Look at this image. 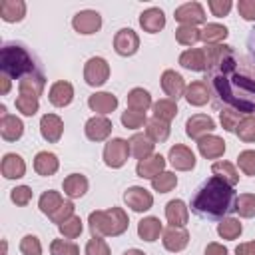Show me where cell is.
Returning a JSON list of instances; mask_svg holds the SVG:
<instances>
[{
	"instance_id": "5bb4252c",
	"label": "cell",
	"mask_w": 255,
	"mask_h": 255,
	"mask_svg": "<svg viewBox=\"0 0 255 255\" xmlns=\"http://www.w3.org/2000/svg\"><path fill=\"white\" fill-rule=\"evenodd\" d=\"M70 100H72V88H70V84L60 82V84H56L52 88V102L56 106H66Z\"/></svg>"
},
{
	"instance_id": "9a60e30c",
	"label": "cell",
	"mask_w": 255,
	"mask_h": 255,
	"mask_svg": "<svg viewBox=\"0 0 255 255\" xmlns=\"http://www.w3.org/2000/svg\"><path fill=\"white\" fill-rule=\"evenodd\" d=\"M4 173L6 177H20L24 173V163L18 155H6L4 157Z\"/></svg>"
},
{
	"instance_id": "7bdbcfd3",
	"label": "cell",
	"mask_w": 255,
	"mask_h": 255,
	"mask_svg": "<svg viewBox=\"0 0 255 255\" xmlns=\"http://www.w3.org/2000/svg\"><path fill=\"white\" fill-rule=\"evenodd\" d=\"M28 197H30V189H28V187H18V189L12 191V199H14L16 203H26Z\"/></svg>"
},
{
	"instance_id": "e0dca14e",
	"label": "cell",
	"mask_w": 255,
	"mask_h": 255,
	"mask_svg": "<svg viewBox=\"0 0 255 255\" xmlns=\"http://www.w3.org/2000/svg\"><path fill=\"white\" fill-rule=\"evenodd\" d=\"M199 149H201L203 155L215 157V155H219V153L225 149V145H223V141H221L219 137H209V139H201Z\"/></svg>"
},
{
	"instance_id": "5b68a950",
	"label": "cell",
	"mask_w": 255,
	"mask_h": 255,
	"mask_svg": "<svg viewBox=\"0 0 255 255\" xmlns=\"http://www.w3.org/2000/svg\"><path fill=\"white\" fill-rule=\"evenodd\" d=\"M135 48H137V36L133 34V30H129V28L120 30L118 36H116V50H118V54L128 56V54H133Z\"/></svg>"
},
{
	"instance_id": "f546056e",
	"label": "cell",
	"mask_w": 255,
	"mask_h": 255,
	"mask_svg": "<svg viewBox=\"0 0 255 255\" xmlns=\"http://www.w3.org/2000/svg\"><path fill=\"white\" fill-rule=\"evenodd\" d=\"M219 233L231 239V237H235L237 233H241V225H239L237 221H233V219H231V221H225V223L219 225Z\"/></svg>"
},
{
	"instance_id": "484cf974",
	"label": "cell",
	"mask_w": 255,
	"mask_h": 255,
	"mask_svg": "<svg viewBox=\"0 0 255 255\" xmlns=\"http://www.w3.org/2000/svg\"><path fill=\"white\" fill-rule=\"evenodd\" d=\"M203 40H207V42H211V40H219V38H225L227 36V30L223 28V26H215V24H209V26H205V30H203Z\"/></svg>"
},
{
	"instance_id": "603a6c76",
	"label": "cell",
	"mask_w": 255,
	"mask_h": 255,
	"mask_svg": "<svg viewBox=\"0 0 255 255\" xmlns=\"http://www.w3.org/2000/svg\"><path fill=\"white\" fill-rule=\"evenodd\" d=\"M167 217L171 223H183L185 221V207L181 201H169L167 205Z\"/></svg>"
},
{
	"instance_id": "ee69618b",
	"label": "cell",
	"mask_w": 255,
	"mask_h": 255,
	"mask_svg": "<svg viewBox=\"0 0 255 255\" xmlns=\"http://www.w3.org/2000/svg\"><path fill=\"white\" fill-rule=\"evenodd\" d=\"M205 255H227V251L219 245H209V249L205 251Z\"/></svg>"
},
{
	"instance_id": "83f0119b",
	"label": "cell",
	"mask_w": 255,
	"mask_h": 255,
	"mask_svg": "<svg viewBox=\"0 0 255 255\" xmlns=\"http://www.w3.org/2000/svg\"><path fill=\"white\" fill-rule=\"evenodd\" d=\"M151 145H153V143H149L143 135H135V137L131 139V147H133V153H135V155H141V153L151 151Z\"/></svg>"
},
{
	"instance_id": "7402d4cb",
	"label": "cell",
	"mask_w": 255,
	"mask_h": 255,
	"mask_svg": "<svg viewBox=\"0 0 255 255\" xmlns=\"http://www.w3.org/2000/svg\"><path fill=\"white\" fill-rule=\"evenodd\" d=\"M84 189H86V179L80 177V175H74L66 181V193L70 197H80L84 195Z\"/></svg>"
},
{
	"instance_id": "30bf717a",
	"label": "cell",
	"mask_w": 255,
	"mask_h": 255,
	"mask_svg": "<svg viewBox=\"0 0 255 255\" xmlns=\"http://www.w3.org/2000/svg\"><path fill=\"white\" fill-rule=\"evenodd\" d=\"M126 201H128L135 211L149 209V205H151V197L145 193V189H139V187H131V189L126 193Z\"/></svg>"
},
{
	"instance_id": "d4e9b609",
	"label": "cell",
	"mask_w": 255,
	"mask_h": 255,
	"mask_svg": "<svg viewBox=\"0 0 255 255\" xmlns=\"http://www.w3.org/2000/svg\"><path fill=\"white\" fill-rule=\"evenodd\" d=\"M205 96H207V92H205V86L203 84H193L189 88V92H187V100L191 104H203L207 100Z\"/></svg>"
},
{
	"instance_id": "836d02e7",
	"label": "cell",
	"mask_w": 255,
	"mask_h": 255,
	"mask_svg": "<svg viewBox=\"0 0 255 255\" xmlns=\"http://www.w3.org/2000/svg\"><path fill=\"white\" fill-rule=\"evenodd\" d=\"M22 251L26 253V255H40V245H38V241H36V237H24V241H22Z\"/></svg>"
},
{
	"instance_id": "8992f818",
	"label": "cell",
	"mask_w": 255,
	"mask_h": 255,
	"mask_svg": "<svg viewBox=\"0 0 255 255\" xmlns=\"http://www.w3.org/2000/svg\"><path fill=\"white\" fill-rule=\"evenodd\" d=\"M175 18L181 20V22L195 24V22H203L205 14H203V8L197 2H189V4H183V6H179L175 10Z\"/></svg>"
},
{
	"instance_id": "4dcf8cb0",
	"label": "cell",
	"mask_w": 255,
	"mask_h": 255,
	"mask_svg": "<svg viewBox=\"0 0 255 255\" xmlns=\"http://www.w3.org/2000/svg\"><path fill=\"white\" fill-rule=\"evenodd\" d=\"M171 185H175V175L171 173H163L159 179H153V187L157 191H167Z\"/></svg>"
},
{
	"instance_id": "f1b7e54d",
	"label": "cell",
	"mask_w": 255,
	"mask_h": 255,
	"mask_svg": "<svg viewBox=\"0 0 255 255\" xmlns=\"http://www.w3.org/2000/svg\"><path fill=\"white\" fill-rule=\"evenodd\" d=\"M129 104L143 110V108L149 104V94H147V92H141V90H133L131 96H129Z\"/></svg>"
},
{
	"instance_id": "277c9868",
	"label": "cell",
	"mask_w": 255,
	"mask_h": 255,
	"mask_svg": "<svg viewBox=\"0 0 255 255\" xmlns=\"http://www.w3.org/2000/svg\"><path fill=\"white\" fill-rule=\"evenodd\" d=\"M100 14L94 12V10H84V12H78L76 18H74V28L82 34H92L100 28Z\"/></svg>"
},
{
	"instance_id": "ffe728a7",
	"label": "cell",
	"mask_w": 255,
	"mask_h": 255,
	"mask_svg": "<svg viewBox=\"0 0 255 255\" xmlns=\"http://www.w3.org/2000/svg\"><path fill=\"white\" fill-rule=\"evenodd\" d=\"M181 64H183L185 68H191V70H201V68L205 66V62H203V54H201L199 50L185 52V54L181 56Z\"/></svg>"
},
{
	"instance_id": "2e32d148",
	"label": "cell",
	"mask_w": 255,
	"mask_h": 255,
	"mask_svg": "<svg viewBox=\"0 0 255 255\" xmlns=\"http://www.w3.org/2000/svg\"><path fill=\"white\" fill-rule=\"evenodd\" d=\"M163 88L167 90V94H169L171 98H179L181 88H183L181 78H179L177 74H173V72H165V74H163Z\"/></svg>"
},
{
	"instance_id": "d590c367",
	"label": "cell",
	"mask_w": 255,
	"mask_h": 255,
	"mask_svg": "<svg viewBox=\"0 0 255 255\" xmlns=\"http://www.w3.org/2000/svg\"><path fill=\"white\" fill-rule=\"evenodd\" d=\"M237 112H233V110H225V112H221V124H223V128L225 129H229V131H233L235 129V120H237Z\"/></svg>"
},
{
	"instance_id": "ba28073f",
	"label": "cell",
	"mask_w": 255,
	"mask_h": 255,
	"mask_svg": "<svg viewBox=\"0 0 255 255\" xmlns=\"http://www.w3.org/2000/svg\"><path fill=\"white\" fill-rule=\"evenodd\" d=\"M88 70H86V78H88V82L92 84V86H98V84H102L104 80H106V76L104 74H108V68H106V62L102 60V58H92L90 62H88Z\"/></svg>"
},
{
	"instance_id": "3957f363",
	"label": "cell",
	"mask_w": 255,
	"mask_h": 255,
	"mask_svg": "<svg viewBox=\"0 0 255 255\" xmlns=\"http://www.w3.org/2000/svg\"><path fill=\"white\" fill-rule=\"evenodd\" d=\"M0 68L6 76L20 80V88L28 86L30 82L38 88L44 86V72L40 60L22 42H4L0 52Z\"/></svg>"
},
{
	"instance_id": "7a4b0ae2",
	"label": "cell",
	"mask_w": 255,
	"mask_h": 255,
	"mask_svg": "<svg viewBox=\"0 0 255 255\" xmlns=\"http://www.w3.org/2000/svg\"><path fill=\"white\" fill-rule=\"evenodd\" d=\"M189 207L201 219L221 221L237 209V193L227 179L211 175L195 187Z\"/></svg>"
},
{
	"instance_id": "1f68e13d",
	"label": "cell",
	"mask_w": 255,
	"mask_h": 255,
	"mask_svg": "<svg viewBox=\"0 0 255 255\" xmlns=\"http://www.w3.org/2000/svg\"><path fill=\"white\" fill-rule=\"evenodd\" d=\"M239 163L247 173H255V153L253 151H245L239 155Z\"/></svg>"
},
{
	"instance_id": "ac0fdd59",
	"label": "cell",
	"mask_w": 255,
	"mask_h": 255,
	"mask_svg": "<svg viewBox=\"0 0 255 255\" xmlns=\"http://www.w3.org/2000/svg\"><path fill=\"white\" fill-rule=\"evenodd\" d=\"M161 167H163V157L161 155H153L149 161H141L137 165V173L141 177H153V171H157Z\"/></svg>"
},
{
	"instance_id": "f6af8a7d",
	"label": "cell",
	"mask_w": 255,
	"mask_h": 255,
	"mask_svg": "<svg viewBox=\"0 0 255 255\" xmlns=\"http://www.w3.org/2000/svg\"><path fill=\"white\" fill-rule=\"evenodd\" d=\"M126 255H143V253H139V251H128Z\"/></svg>"
},
{
	"instance_id": "e575fe53",
	"label": "cell",
	"mask_w": 255,
	"mask_h": 255,
	"mask_svg": "<svg viewBox=\"0 0 255 255\" xmlns=\"http://www.w3.org/2000/svg\"><path fill=\"white\" fill-rule=\"evenodd\" d=\"M209 8H211V12H213L215 16H225V14L229 12V8H231V2H229V0H221V2L211 0V2H209Z\"/></svg>"
},
{
	"instance_id": "74e56055",
	"label": "cell",
	"mask_w": 255,
	"mask_h": 255,
	"mask_svg": "<svg viewBox=\"0 0 255 255\" xmlns=\"http://www.w3.org/2000/svg\"><path fill=\"white\" fill-rule=\"evenodd\" d=\"M213 171L215 173H227V179H229V183H235L237 181V175H235V171H233V167L229 165V163H215L213 165Z\"/></svg>"
},
{
	"instance_id": "7c38bea8",
	"label": "cell",
	"mask_w": 255,
	"mask_h": 255,
	"mask_svg": "<svg viewBox=\"0 0 255 255\" xmlns=\"http://www.w3.org/2000/svg\"><path fill=\"white\" fill-rule=\"evenodd\" d=\"M60 129H62V124L56 116H44L42 118V133L46 139H58L60 137Z\"/></svg>"
},
{
	"instance_id": "4fadbf2b",
	"label": "cell",
	"mask_w": 255,
	"mask_h": 255,
	"mask_svg": "<svg viewBox=\"0 0 255 255\" xmlns=\"http://www.w3.org/2000/svg\"><path fill=\"white\" fill-rule=\"evenodd\" d=\"M165 247L169 249V251H177V249H181V247H185V243H187V233L183 231V229H169L167 233H165Z\"/></svg>"
},
{
	"instance_id": "8fae6325",
	"label": "cell",
	"mask_w": 255,
	"mask_h": 255,
	"mask_svg": "<svg viewBox=\"0 0 255 255\" xmlns=\"http://www.w3.org/2000/svg\"><path fill=\"white\" fill-rule=\"evenodd\" d=\"M169 157H171V163L177 165V167H181V169L193 167V163H195L193 153H189L185 147H173L171 153H169Z\"/></svg>"
},
{
	"instance_id": "8d00e7d4",
	"label": "cell",
	"mask_w": 255,
	"mask_h": 255,
	"mask_svg": "<svg viewBox=\"0 0 255 255\" xmlns=\"http://www.w3.org/2000/svg\"><path fill=\"white\" fill-rule=\"evenodd\" d=\"M237 8L245 20H255V2H239Z\"/></svg>"
},
{
	"instance_id": "d6986e66",
	"label": "cell",
	"mask_w": 255,
	"mask_h": 255,
	"mask_svg": "<svg viewBox=\"0 0 255 255\" xmlns=\"http://www.w3.org/2000/svg\"><path fill=\"white\" fill-rule=\"evenodd\" d=\"M157 231H159V221H157V219L149 217V219L139 221V235H141L145 241H153L155 235H157Z\"/></svg>"
},
{
	"instance_id": "60d3db41",
	"label": "cell",
	"mask_w": 255,
	"mask_h": 255,
	"mask_svg": "<svg viewBox=\"0 0 255 255\" xmlns=\"http://www.w3.org/2000/svg\"><path fill=\"white\" fill-rule=\"evenodd\" d=\"M245 48H247V54H249V58L255 62V26L249 30V34H247V40H245Z\"/></svg>"
},
{
	"instance_id": "d6a6232c",
	"label": "cell",
	"mask_w": 255,
	"mask_h": 255,
	"mask_svg": "<svg viewBox=\"0 0 255 255\" xmlns=\"http://www.w3.org/2000/svg\"><path fill=\"white\" fill-rule=\"evenodd\" d=\"M175 114V106L171 102H157L155 104V116L159 118H171Z\"/></svg>"
},
{
	"instance_id": "9c48e42d",
	"label": "cell",
	"mask_w": 255,
	"mask_h": 255,
	"mask_svg": "<svg viewBox=\"0 0 255 255\" xmlns=\"http://www.w3.org/2000/svg\"><path fill=\"white\" fill-rule=\"evenodd\" d=\"M26 12V6L24 2H14V0H4L0 2V16L6 20V22H14V20H20Z\"/></svg>"
},
{
	"instance_id": "ab89813d",
	"label": "cell",
	"mask_w": 255,
	"mask_h": 255,
	"mask_svg": "<svg viewBox=\"0 0 255 255\" xmlns=\"http://www.w3.org/2000/svg\"><path fill=\"white\" fill-rule=\"evenodd\" d=\"M88 255H108V251H106V245H104L100 239H96V241H90V245H88Z\"/></svg>"
},
{
	"instance_id": "44dd1931",
	"label": "cell",
	"mask_w": 255,
	"mask_h": 255,
	"mask_svg": "<svg viewBox=\"0 0 255 255\" xmlns=\"http://www.w3.org/2000/svg\"><path fill=\"white\" fill-rule=\"evenodd\" d=\"M56 165L58 163H56V157L52 153H38V157H36V169L40 173L48 175V173H52L56 169Z\"/></svg>"
},
{
	"instance_id": "f35d334b",
	"label": "cell",
	"mask_w": 255,
	"mask_h": 255,
	"mask_svg": "<svg viewBox=\"0 0 255 255\" xmlns=\"http://www.w3.org/2000/svg\"><path fill=\"white\" fill-rule=\"evenodd\" d=\"M60 229H62V233L74 237V235H78L82 231V225H80V219H72V221H68V225H62Z\"/></svg>"
},
{
	"instance_id": "52a82bcc",
	"label": "cell",
	"mask_w": 255,
	"mask_h": 255,
	"mask_svg": "<svg viewBox=\"0 0 255 255\" xmlns=\"http://www.w3.org/2000/svg\"><path fill=\"white\" fill-rule=\"evenodd\" d=\"M139 24L147 30V32H157L159 28H163L165 24V18H163V12L159 8H149L141 14L139 18Z\"/></svg>"
},
{
	"instance_id": "cb8c5ba5",
	"label": "cell",
	"mask_w": 255,
	"mask_h": 255,
	"mask_svg": "<svg viewBox=\"0 0 255 255\" xmlns=\"http://www.w3.org/2000/svg\"><path fill=\"white\" fill-rule=\"evenodd\" d=\"M90 106L92 108H102L104 112L106 110H114L116 108V98L110 96V94H98V96H94L90 100Z\"/></svg>"
},
{
	"instance_id": "b9f144b4",
	"label": "cell",
	"mask_w": 255,
	"mask_h": 255,
	"mask_svg": "<svg viewBox=\"0 0 255 255\" xmlns=\"http://www.w3.org/2000/svg\"><path fill=\"white\" fill-rule=\"evenodd\" d=\"M122 122H124L128 128H137V126L143 122V118H141V116H133L131 112H126L124 118H122Z\"/></svg>"
},
{
	"instance_id": "6da1fadb",
	"label": "cell",
	"mask_w": 255,
	"mask_h": 255,
	"mask_svg": "<svg viewBox=\"0 0 255 255\" xmlns=\"http://www.w3.org/2000/svg\"><path fill=\"white\" fill-rule=\"evenodd\" d=\"M205 80L217 106L237 114L255 116V62L237 54L231 46L207 48Z\"/></svg>"
},
{
	"instance_id": "4316f807",
	"label": "cell",
	"mask_w": 255,
	"mask_h": 255,
	"mask_svg": "<svg viewBox=\"0 0 255 255\" xmlns=\"http://www.w3.org/2000/svg\"><path fill=\"white\" fill-rule=\"evenodd\" d=\"M175 36H177V40L183 42V44H193V42L199 38V32H197L195 28H191V26H183V28H179V30L175 32Z\"/></svg>"
}]
</instances>
